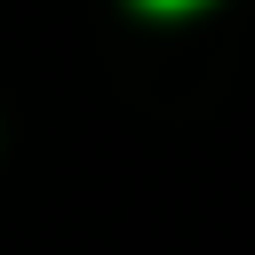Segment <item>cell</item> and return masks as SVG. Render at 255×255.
I'll return each instance as SVG.
<instances>
[{
    "mask_svg": "<svg viewBox=\"0 0 255 255\" xmlns=\"http://www.w3.org/2000/svg\"><path fill=\"white\" fill-rule=\"evenodd\" d=\"M143 8H167V16H175V8H199V0H143Z\"/></svg>",
    "mask_w": 255,
    "mask_h": 255,
    "instance_id": "obj_1",
    "label": "cell"
}]
</instances>
